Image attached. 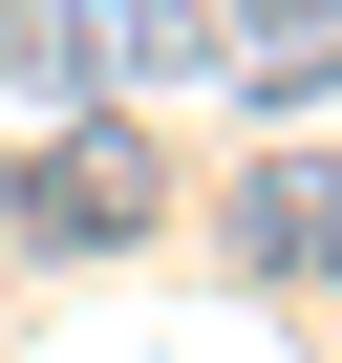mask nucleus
<instances>
[{
    "label": "nucleus",
    "instance_id": "nucleus-2",
    "mask_svg": "<svg viewBox=\"0 0 342 363\" xmlns=\"http://www.w3.org/2000/svg\"><path fill=\"white\" fill-rule=\"evenodd\" d=\"M193 65H214V0H43L22 22V86H86V107L193 86Z\"/></svg>",
    "mask_w": 342,
    "mask_h": 363
},
{
    "label": "nucleus",
    "instance_id": "nucleus-4",
    "mask_svg": "<svg viewBox=\"0 0 342 363\" xmlns=\"http://www.w3.org/2000/svg\"><path fill=\"white\" fill-rule=\"evenodd\" d=\"M214 65H236L257 107H321V86H342V0H214Z\"/></svg>",
    "mask_w": 342,
    "mask_h": 363
},
{
    "label": "nucleus",
    "instance_id": "nucleus-1",
    "mask_svg": "<svg viewBox=\"0 0 342 363\" xmlns=\"http://www.w3.org/2000/svg\"><path fill=\"white\" fill-rule=\"evenodd\" d=\"M0 214H22L43 257H107V235H150V214H171V171H150V128H128V107H86V128H43V150H22V193H0Z\"/></svg>",
    "mask_w": 342,
    "mask_h": 363
},
{
    "label": "nucleus",
    "instance_id": "nucleus-3",
    "mask_svg": "<svg viewBox=\"0 0 342 363\" xmlns=\"http://www.w3.org/2000/svg\"><path fill=\"white\" fill-rule=\"evenodd\" d=\"M236 257L257 278H342V150H257L236 171Z\"/></svg>",
    "mask_w": 342,
    "mask_h": 363
}]
</instances>
